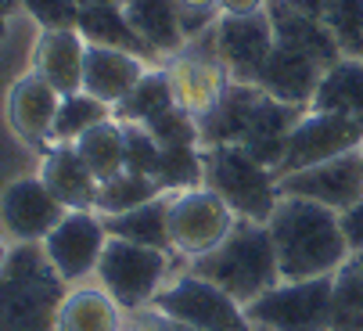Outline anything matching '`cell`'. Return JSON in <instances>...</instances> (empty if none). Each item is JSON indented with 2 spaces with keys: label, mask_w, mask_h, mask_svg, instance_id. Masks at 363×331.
<instances>
[{
  "label": "cell",
  "mask_w": 363,
  "mask_h": 331,
  "mask_svg": "<svg viewBox=\"0 0 363 331\" xmlns=\"http://www.w3.org/2000/svg\"><path fill=\"white\" fill-rule=\"evenodd\" d=\"M270 238L277 249V266H281V281H313V278H331V273L352 256L338 224V212L281 195L274 216H270Z\"/></svg>",
  "instance_id": "cell-1"
},
{
  "label": "cell",
  "mask_w": 363,
  "mask_h": 331,
  "mask_svg": "<svg viewBox=\"0 0 363 331\" xmlns=\"http://www.w3.org/2000/svg\"><path fill=\"white\" fill-rule=\"evenodd\" d=\"M187 270L220 285L241 306L255 303L263 292L281 285V266H277V249H274L270 227L252 224V219H238L227 242L216 245L213 252L191 259Z\"/></svg>",
  "instance_id": "cell-2"
},
{
  "label": "cell",
  "mask_w": 363,
  "mask_h": 331,
  "mask_svg": "<svg viewBox=\"0 0 363 331\" xmlns=\"http://www.w3.org/2000/svg\"><path fill=\"white\" fill-rule=\"evenodd\" d=\"M65 292L43 245H15L0 270V331H55Z\"/></svg>",
  "instance_id": "cell-3"
},
{
  "label": "cell",
  "mask_w": 363,
  "mask_h": 331,
  "mask_svg": "<svg viewBox=\"0 0 363 331\" xmlns=\"http://www.w3.org/2000/svg\"><path fill=\"white\" fill-rule=\"evenodd\" d=\"M205 158V188L216 191L238 219L270 224V216L281 202L277 173L259 158H252L241 144H213L201 148Z\"/></svg>",
  "instance_id": "cell-4"
},
{
  "label": "cell",
  "mask_w": 363,
  "mask_h": 331,
  "mask_svg": "<svg viewBox=\"0 0 363 331\" xmlns=\"http://www.w3.org/2000/svg\"><path fill=\"white\" fill-rule=\"evenodd\" d=\"M173 252L133 245L123 238H108L97 263V285L105 288L126 313L147 310L151 299L162 292V285L173 278Z\"/></svg>",
  "instance_id": "cell-5"
},
{
  "label": "cell",
  "mask_w": 363,
  "mask_h": 331,
  "mask_svg": "<svg viewBox=\"0 0 363 331\" xmlns=\"http://www.w3.org/2000/svg\"><path fill=\"white\" fill-rule=\"evenodd\" d=\"M151 310L198 331H252L245 306L234 295H227L220 285L198 278L191 270L173 273L162 285V292L151 299Z\"/></svg>",
  "instance_id": "cell-6"
},
{
  "label": "cell",
  "mask_w": 363,
  "mask_h": 331,
  "mask_svg": "<svg viewBox=\"0 0 363 331\" xmlns=\"http://www.w3.org/2000/svg\"><path fill=\"white\" fill-rule=\"evenodd\" d=\"M238 216L234 209L209 188H191L169 195V242L180 259H198L227 242Z\"/></svg>",
  "instance_id": "cell-7"
},
{
  "label": "cell",
  "mask_w": 363,
  "mask_h": 331,
  "mask_svg": "<svg viewBox=\"0 0 363 331\" xmlns=\"http://www.w3.org/2000/svg\"><path fill=\"white\" fill-rule=\"evenodd\" d=\"M252 327L270 331H328L331 320V278L281 281L245 306Z\"/></svg>",
  "instance_id": "cell-8"
},
{
  "label": "cell",
  "mask_w": 363,
  "mask_h": 331,
  "mask_svg": "<svg viewBox=\"0 0 363 331\" xmlns=\"http://www.w3.org/2000/svg\"><path fill=\"white\" fill-rule=\"evenodd\" d=\"M169 80H173V94L184 112H191L194 119H205L220 104L223 90L230 87V76L216 54V36L213 29L201 33L194 40H187V47L166 65Z\"/></svg>",
  "instance_id": "cell-9"
},
{
  "label": "cell",
  "mask_w": 363,
  "mask_h": 331,
  "mask_svg": "<svg viewBox=\"0 0 363 331\" xmlns=\"http://www.w3.org/2000/svg\"><path fill=\"white\" fill-rule=\"evenodd\" d=\"M359 148H363V123L335 116V112H313V108H306V116L288 134V148H284V158L277 166V180L288 173L309 170L317 162L338 158L345 151H359Z\"/></svg>",
  "instance_id": "cell-10"
},
{
  "label": "cell",
  "mask_w": 363,
  "mask_h": 331,
  "mask_svg": "<svg viewBox=\"0 0 363 331\" xmlns=\"http://www.w3.org/2000/svg\"><path fill=\"white\" fill-rule=\"evenodd\" d=\"M40 245H43L50 266L58 270V278L69 288L83 285L97 270L101 252H105V245H108L105 216L101 212H65V219Z\"/></svg>",
  "instance_id": "cell-11"
},
{
  "label": "cell",
  "mask_w": 363,
  "mask_h": 331,
  "mask_svg": "<svg viewBox=\"0 0 363 331\" xmlns=\"http://www.w3.org/2000/svg\"><path fill=\"white\" fill-rule=\"evenodd\" d=\"M216 36V54L227 69V76L234 83H255L263 76L270 54L277 47L274 40V26L267 18V11H255V15H220V22L213 26Z\"/></svg>",
  "instance_id": "cell-12"
},
{
  "label": "cell",
  "mask_w": 363,
  "mask_h": 331,
  "mask_svg": "<svg viewBox=\"0 0 363 331\" xmlns=\"http://www.w3.org/2000/svg\"><path fill=\"white\" fill-rule=\"evenodd\" d=\"M281 195H295V198H309L320 202L335 212H345L349 205H356L363 198V148L359 151H345L338 158L317 162L309 170L288 173L277 180Z\"/></svg>",
  "instance_id": "cell-13"
},
{
  "label": "cell",
  "mask_w": 363,
  "mask_h": 331,
  "mask_svg": "<svg viewBox=\"0 0 363 331\" xmlns=\"http://www.w3.org/2000/svg\"><path fill=\"white\" fill-rule=\"evenodd\" d=\"M65 205L40 177H18L0 195V224L18 245H40L65 219Z\"/></svg>",
  "instance_id": "cell-14"
},
{
  "label": "cell",
  "mask_w": 363,
  "mask_h": 331,
  "mask_svg": "<svg viewBox=\"0 0 363 331\" xmlns=\"http://www.w3.org/2000/svg\"><path fill=\"white\" fill-rule=\"evenodd\" d=\"M58 104H62V94L40 72H29V76L15 80L11 90H8V123L26 144L50 148L55 144Z\"/></svg>",
  "instance_id": "cell-15"
},
{
  "label": "cell",
  "mask_w": 363,
  "mask_h": 331,
  "mask_svg": "<svg viewBox=\"0 0 363 331\" xmlns=\"http://www.w3.org/2000/svg\"><path fill=\"white\" fill-rule=\"evenodd\" d=\"M36 177L50 188V195H55L69 212H97L101 180L90 173V166L83 162L76 144H50L43 151Z\"/></svg>",
  "instance_id": "cell-16"
},
{
  "label": "cell",
  "mask_w": 363,
  "mask_h": 331,
  "mask_svg": "<svg viewBox=\"0 0 363 331\" xmlns=\"http://www.w3.org/2000/svg\"><path fill=\"white\" fill-rule=\"evenodd\" d=\"M147 69H155V65H147L144 58H137V54H130V50L90 43L86 47V62H83V90L90 97L116 108L144 80Z\"/></svg>",
  "instance_id": "cell-17"
},
{
  "label": "cell",
  "mask_w": 363,
  "mask_h": 331,
  "mask_svg": "<svg viewBox=\"0 0 363 331\" xmlns=\"http://www.w3.org/2000/svg\"><path fill=\"white\" fill-rule=\"evenodd\" d=\"M86 40L79 29H43L33 50V72H40L62 97L83 90Z\"/></svg>",
  "instance_id": "cell-18"
},
{
  "label": "cell",
  "mask_w": 363,
  "mask_h": 331,
  "mask_svg": "<svg viewBox=\"0 0 363 331\" xmlns=\"http://www.w3.org/2000/svg\"><path fill=\"white\" fill-rule=\"evenodd\" d=\"M267 18L274 26V40L277 47H291L298 54H306V58H313L317 65L331 69L338 58H342V50L335 43V36L328 33V26L320 18H309L302 11H295L288 0H267Z\"/></svg>",
  "instance_id": "cell-19"
},
{
  "label": "cell",
  "mask_w": 363,
  "mask_h": 331,
  "mask_svg": "<svg viewBox=\"0 0 363 331\" xmlns=\"http://www.w3.org/2000/svg\"><path fill=\"white\" fill-rule=\"evenodd\" d=\"M324 72L328 69L317 65L313 58H306V54H298L291 47H274L263 76H259V87H263L270 97L284 101V104L309 108V101H313Z\"/></svg>",
  "instance_id": "cell-20"
},
{
  "label": "cell",
  "mask_w": 363,
  "mask_h": 331,
  "mask_svg": "<svg viewBox=\"0 0 363 331\" xmlns=\"http://www.w3.org/2000/svg\"><path fill=\"white\" fill-rule=\"evenodd\" d=\"M123 313L126 310L101 285H72L58 306L55 331H130Z\"/></svg>",
  "instance_id": "cell-21"
},
{
  "label": "cell",
  "mask_w": 363,
  "mask_h": 331,
  "mask_svg": "<svg viewBox=\"0 0 363 331\" xmlns=\"http://www.w3.org/2000/svg\"><path fill=\"white\" fill-rule=\"evenodd\" d=\"M76 29L83 33L86 43L97 47H116V50H130L137 58H144L147 65H155V50L140 40V33L130 26L126 11H123V0H101V4H86L79 8V22Z\"/></svg>",
  "instance_id": "cell-22"
},
{
  "label": "cell",
  "mask_w": 363,
  "mask_h": 331,
  "mask_svg": "<svg viewBox=\"0 0 363 331\" xmlns=\"http://www.w3.org/2000/svg\"><path fill=\"white\" fill-rule=\"evenodd\" d=\"M123 11L130 26L140 33V40L155 50V58H177L187 47V36L180 29V8L177 0H123Z\"/></svg>",
  "instance_id": "cell-23"
},
{
  "label": "cell",
  "mask_w": 363,
  "mask_h": 331,
  "mask_svg": "<svg viewBox=\"0 0 363 331\" xmlns=\"http://www.w3.org/2000/svg\"><path fill=\"white\" fill-rule=\"evenodd\" d=\"M105 231H108V238H123V242H133V245L173 252V242H169V195H159V198H151V202H144L130 212H119V216H105Z\"/></svg>",
  "instance_id": "cell-24"
},
{
  "label": "cell",
  "mask_w": 363,
  "mask_h": 331,
  "mask_svg": "<svg viewBox=\"0 0 363 331\" xmlns=\"http://www.w3.org/2000/svg\"><path fill=\"white\" fill-rule=\"evenodd\" d=\"M309 108H313V112H335V116L363 123V62L359 58H338L324 72Z\"/></svg>",
  "instance_id": "cell-25"
},
{
  "label": "cell",
  "mask_w": 363,
  "mask_h": 331,
  "mask_svg": "<svg viewBox=\"0 0 363 331\" xmlns=\"http://www.w3.org/2000/svg\"><path fill=\"white\" fill-rule=\"evenodd\" d=\"M328 331H363V252H352L331 273Z\"/></svg>",
  "instance_id": "cell-26"
},
{
  "label": "cell",
  "mask_w": 363,
  "mask_h": 331,
  "mask_svg": "<svg viewBox=\"0 0 363 331\" xmlns=\"http://www.w3.org/2000/svg\"><path fill=\"white\" fill-rule=\"evenodd\" d=\"M76 151L83 155V162L90 166V173L105 184L119 173H126V137H123V123L112 116L101 126L86 130L76 141Z\"/></svg>",
  "instance_id": "cell-27"
},
{
  "label": "cell",
  "mask_w": 363,
  "mask_h": 331,
  "mask_svg": "<svg viewBox=\"0 0 363 331\" xmlns=\"http://www.w3.org/2000/svg\"><path fill=\"white\" fill-rule=\"evenodd\" d=\"M177 104V94H173V80H169V72L166 69H147L144 72V80L112 108V116L119 119V123H151L159 112H166V108H173Z\"/></svg>",
  "instance_id": "cell-28"
},
{
  "label": "cell",
  "mask_w": 363,
  "mask_h": 331,
  "mask_svg": "<svg viewBox=\"0 0 363 331\" xmlns=\"http://www.w3.org/2000/svg\"><path fill=\"white\" fill-rule=\"evenodd\" d=\"M105 119H112V104L90 97L86 90L65 94L58 104V119H55V144H76L86 130L101 126Z\"/></svg>",
  "instance_id": "cell-29"
},
{
  "label": "cell",
  "mask_w": 363,
  "mask_h": 331,
  "mask_svg": "<svg viewBox=\"0 0 363 331\" xmlns=\"http://www.w3.org/2000/svg\"><path fill=\"white\" fill-rule=\"evenodd\" d=\"M155 180L166 195H180L191 188H205V158H201V144H173L162 148L159 170Z\"/></svg>",
  "instance_id": "cell-30"
},
{
  "label": "cell",
  "mask_w": 363,
  "mask_h": 331,
  "mask_svg": "<svg viewBox=\"0 0 363 331\" xmlns=\"http://www.w3.org/2000/svg\"><path fill=\"white\" fill-rule=\"evenodd\" d=\"M159 195H166V191L159 188V180H155V177H144V173H130L126 170V173H119V177L101 184V191H97V212L101 216H119V212H130V209H137V205H144L151 198H159Z\"/></svg>",
  "instance_id": "cell-31"
},
{
  "label": "cell",
  "mask_w": 363,
  "mask_h": 331,
  "mask_svg": "<svg viewBox=\"0 0 363 331\" xmlns=\"http://www.w3.org/2000/svg\"><path fill=\"white\" fill-rule=\"evenodd\" d=\"M324 26L335 36L342 58H363V0H331Z\"/></svg>",
  "instance_id": "cell-32"
},
{
  "label": "cell",
  "mask_w": 363,
  "mask_h": 331,
  "mask_svg": "<svg viewBox=\"0 0 363 331\" xmlns=\"http://www.w3.org/2000/svg\"><path fill=\"white\" fill-rule=\"evenodd\" d=\"M151 130V137L159 141L162 148H173V144H201V134H198V119L191 112H184L180 104L159 112L151 123H144Z\"/></svg>",
  "instance_id": "cell-33"
},
{
  "label": "cell",
  "mask_w": 363,
  "mask_h": 331,
  "mask_svg": "<svg viewBox=\"0 0 363 331\" xmlns=\"http://www.w3.org/2000/svg\"><path fill=\"white\" fill-rule=\"evenodd\" d=\"M123 137H126V170L155 177L159 158H162V144L151 137V130L140 123H123Z\"/></svg>",
  "instance_id": "cell-34"
},
{
  "label": "cell",
  "mask_w": 363,
  "mask_h": 331,
  "mask_svg": "<svg viewBox=\"0 0 363 331\" xmlns=\"http://www.w3.org/2000/svg\"><path fill=\"white\" fill-rule=\"evenodd\" d=\"M43 29H76L79 22V4L76 0H18Z\"/></svg>",
  "instance_id": "cell-35"
},
{
  "label": "cell",
  "mask_w": 363,
  "mask_h": 331,
  "mask_svg": "<svg viewBox=\"0 0 363 331\" xmlns=\"http://www.w3.org/2000/svg\"><path fill=\"white\" fill-rule=\"evenodd\" d=\"M338 224H342L349 252H363V198L356 205H349L345 212H338Z\"/></svg>",
  "instance_id": "cell-36"
},
{
  "label": "cell",
  "mask_w": 363,
  "mask_h": 331,
  "mask_svg": "<svg viewBox=\"0 0 363 331\" xmlns=\"http://www.w3.org/2000/svg\"><path fill=\"white\" fill-rule=\"evenodd\" d=\"M267 8V0H220V15H255V11H263Z\"/></svg>",
  "instance_id": "cell-37"
},
{
  "label": "cell",
  "mask_w": 363,
  "mask_h": 331,
  "mask_svg": "<svg viewBox=\"0 0 363 331\" xmlns=\"http://www.w3.org/2000/svg\"><path fill=\"white\" fill-rule=\"evenodd\" d=\"M288 4H291L295 11L309 15V18H320V22H324V11H328L331 0H288Z\"/></svg>",
  "instance_id": "cell-38"
},
{
  "label": "cell",
  "mask_w": 363,
  "mask_h": 331,
  "mask_svg": "<svg viewBox=\"0 0 363 331\" xmlns=\"http://www.w3.org/2000/svg\"><path fill=\"white\" fill-rule=\"evenodd\" d=\"M177 8H184V11H213V15H220V0H177Z\"/></svg>",
  "instance_id": "cell-39"
},
{
  "label": "cell",
  "mask_w": 363,
  "mask_h": 331,
  "mask_svg": "<svg viewBox=\"0 0 363 331\" xmlns=\"http://www.w3.org/2000/svg\"><path fill=\"white\" fill-rule=\"evenodd\" d=\"M18 8V0H0V22H8V15Z\"/></svg>",
  "instance_id": "cell-40"
},
{
  "label": "cell",
  "mask_w": 363,
  "mask_h": 331,
  "mask_svg": "<svg viewBox=\"0 0 363 331\" xmlns=\"http://www.w3.org/2000/svg\"><path fill=\"white\" fill-rule=\"evenodd\" d=\"M8 256H11V249H8L4 242H0V270H4V263H8Z\"/></svg>",
  "instance_id": "cell-41"
},
{
  "label": "cell",
  "mask_w": 363,
  "mask_h": 331,
  "mask_svg": "<svg viewBox=\"0 0 363 331\" xmlns=\"http://www.w3.org/2000/svg\"><path fill=\"white\" fill-rule=\"evenodd\" d=\"M76 4H79V8H86V4H101V0H76Z\"/></svg>",
  "instance_id": "cell-42"
},
{
  "label": "cell",
  "mask_w": 363,
  "mask_h": 331,
  "mask_svg": "<svg viewBox=\"0 0 363 331\" xmlns=\"http://www.w3.org/2000/svg\"><path fill=\"white\" fill-rule=\"evenodd\" d=\"M4 33H8V22H0V40H4Z\"/></svg>",
  "instance_id": "cell-43"
},
{
  "label": "cell",
  "mask_w": 363,
  "mask_h": 331,
  "mask_svg": "<svg viewBox=\"0 0 363 331\" xmlns=\"http://www.w3.org/2000/svg\"><path fill=\"white\" fill-rule=\"evenodd\" d=\"M252 331H270V327H252Z\"/></svg>",
  "instance_id": "cell-44"
},
{
  "label": "cell",
  "mask_w": 363,
  "mask_h": 331,
  "mask_svg": "<svg viewBox=\"0 0 363 331\" xmlns=\"http://www.w3.org/2000/svg\"><path fill=\"white\" fill-rule=\"evenodd\" d=\"M359 62H363V58H359Z\"/></svg>",
  "instance_id": "cell-45"
}]
</instances>
